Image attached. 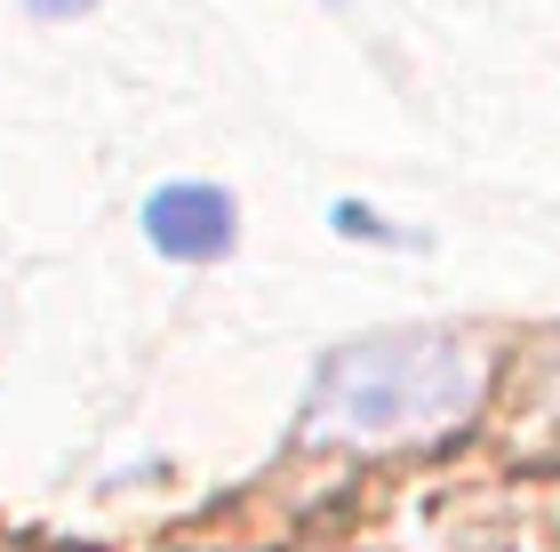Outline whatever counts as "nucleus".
Instances as JSON below:
<instances>
[{"mask_svg":"<svg viewBox=\"0 0 560 552\" xmlns=\"http://www.w3.org/2000/svg\"><path fill=\"white\" fill-rule=\"evenodd\" d=\"M489 392V361L448 329H385L352 337L313 368L296 441H345V448H393L432 441L465 424Z\"/></svg>","mask_w":560,"mask_h":552,"instance_id":"obj_1","label":"nucleus"},{"mask_svg":"<svg viewBox=\"0 0 560 552\" xmlns=\"http://www.w3.org/2000/svg\"><path fill=\"white\" fill-rule=\"evenodd\" d=\"M137 224L152 240V257H168V265H224L241 248V200L224 185H200V177L152 185Z\"/></svg>","mask_w":560,"mask_h":552,"instance_id":"obj_2","label":"nucleus"},{"mask_svg":"<svg viewBox=\"0 0 560 552\" xmlns=\"http://www.w3.org/2000/svg\"><path fill=\"white\" fill-rule=\"evenodd\" d=\"M328 233H337V240H361V248H424V233H409V224H393L385 209H369L361 192L328 200Z\"/></svg>","mask_w":560,"mask_h":552,"instance_id":"obj_3","label":"nucleus"},{"mask_svg":"<svg viewBox=\"0 0 560 552\" xmlns=\"http://www.w3.org/2000/svg\"><path fill=\"white\" fill-rule=\"evenodd\" d=\"M89 9H96V0H24V16H40V24H72Z\"/></svg>","mask_w":560,"mask_h":552,"instance_id":"obj_4","label":"nucleus"},{"mask_svg":"<svg viewBox=\"0 0 560 552\" xmlns=\"http://www.w3.org/2000/svg\"><path fill=\"white\" fill-rule=\"evenodd\" d=\"M552 409H560V392H552Z\"/></svg>","mask_w":560,"mask_h":552,"instance_id":"obj_5","label":"nucleus"}]
</instances>
